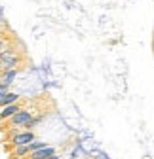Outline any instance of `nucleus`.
<instances>
[{"instance_id": "7", "label": "nucleus", "mask_w": 154, "mask_h": 159, "mask_svg": "<svg viewBox=\"0 0 154 159\" xmlns=\"http://www.w3.org/2000/svg\"><path fill=\"white\" fill-rule=\"evenodd\" d=\"M17 110H19V108H17L15 104H8V106H6V108L2 110V114H0V117H2V119H4V117H10V116H13V114H15Z\"/></svg>"}, {"instance_id": "2", "label": "nucleus", "mask_w": 154, "mask_h": 159, "mask_svg": "<svg viewBox=\"0 0 154 159\" xmlns=\"http://www.w3.org/2000/svg\"><path fill=\"white\" fill-rule=\"evenodd\" d=\"M31 140H34V134H32V133H21V134H15V136H13V144H15V146L29 144Z\"/></svg>"}, {"instance_id": "5", "label": "nucleus", "mask_w": 154, "mask_h": 159, "mask_svg": "<svg viewBox=\"0 0 154 159\" xmlns=\"http://www.w3.org/2000/svg\"><path fill=\"white\" fill-rule=\"evenodd\" d=\"M17 101V95L15 93H6L0 97V106H8V104H13Z\"/></svg>"}, {"instance_id": "4", "label": "nucleus", "mask_w": 154, "mask_h": 159, "mask_svg": "<svg viewBox=\"0 0 154 159\" xmlns=\"http://www.w3.org/2000/svg\"><path fill=\"white\" fill-rule=\"evenodd\" d=\"M17 59L15 57H10V53H0V63H2L6 68H13Z\"/></svg>"}, {"instance_id": "1", "label": "nucleus", "mask_w": 154, "mask_h": 159, "mask_svg": "<svg viewBox=\"0 0 154 159\" xmlns=\"http://www.w3.org/2000/svg\"><path fill=\"white\" fill-rule=\"evenodd\" d=\"M12 121H13L15 125H29V127H31V125H34V123L38 121V119H32L29 112H19V110H17V112L13 114V117H12Z\"/></svg>"}, {"instance_id": "8", "label": "nucleus", "mask_w": 154, "mask_h": 159, "mask_svg": "<svg viewBox=\"0 0 154 159\" xmlns=\"http://www.w3.org/2000/svg\"><path fill=\"white\" fill-rule=\"evenodd\" d=\"M6 93H8V85L0 84V97H2V95H6Z\"/></svg>"}, {"instance_id": "3", "label": "nucleus", "mask_w": 154, "mask_h": 159, "mask_svg": "<svg viewBox=\"0 0 154 159\" xmlns=\"http://www.w3.org/2000/svg\"><path fill=\"white\" fill-rule=\"evenodd\" d=\"M53 153H55L53 146H44V148H40V150L32 152V159H46V157H50V155H53Z\"/></svg>"}, {"instance_id": "9", "label": "nucleus", "mask_w": 154, "mask_h": 159, "mask_svg": "<svg viewBox=\"0 0 154 159\" xmlns=\"http://www.w3.org/2000/svg\"><path fill=\"white\" fill-rule=\"evenodd\" d=\"M46 159H59V157H57V155L53 153V155H50V157H46Z\"/></svg>"}, {"instance_id": "6", "label": "nucleus", "mask_w": 154, "mask_h": 159, "mask_svg": "<svg viewBox=\"0 0 154 159\" xmlns=\"http://www.w3.org/2000/svg\"><path fill=\"white\" fill-rule=\"evenodd\" d=\"M17 76V70H13V68H8L6 72H4V76H2V84L4 85H10L12 82H13V78Z\"/></svg>"}]
</instances>
